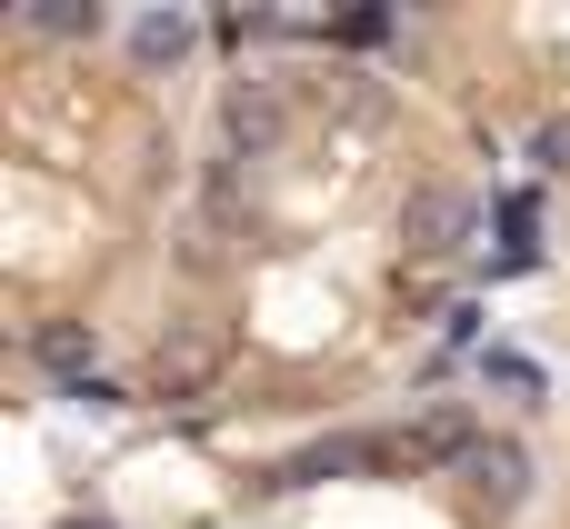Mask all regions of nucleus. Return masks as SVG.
Returning a JSON list of instances; mask_svg holds the SVG:
<instances>
[{"instance_id": "2", "label": "nucleus", "mask_w": 570, "mask_h": 529, "mask_svg": "<svg viewBox=\"0 0 570 529\" xmlns=\"http://www.w3.org/2000/svg\"><path fill=\"white\" fill-rule=\"evenodd\" d=\"M210 370H220V340L210 330H160V350H150V380L170 390V400H190V390H210Z\"/></svg>"}, {"instance_id": "4", "label": "nucleus", "mask_w": 570, "mask_h": 529, "mask_svg": "<svg viewBox=\"0 0 570 529\" xmlns=\"http://www.w3.org/2000/svg\"><path fill=\"white\" fill-rule=\"evenodd\" d=\"M220 130H230V150H250V160H271V150H281V100L240 80V90L220 100Z\"/></svg>"}, {"instance_id": "5", "label": "nucleus", "mask_w": 570, "mask_h": 529, "mask_svg": "<svg viewBox=\"0 0 570 529\" xmlns=\"http://www.w3.org/2000/svg\"><path fill=\"white\" fill-rule=\"evenodd\" d=\"M30 350H40V370H60V380H70V390H80V380H90V370H80V360H90V350H100V340H90V330H80V320H60V330H40V340H30Z\"/></svg>"}, {"instance_id": "8", "label": "nucleus", "mask_w": 570, "mask_h": 529, "mask_svg": "<svg viewBox=\"0 0 570 529\" xmlns=\"http://www.w3.org/2000/svg\"><path fill=\"white\" fill-rule=\"evenodd\" d=\"M531 160H541L551 180H570V110H551V120L531 130Z\"/></svg>"}, {"instance_id": "7", "label": "nucleus", "mask_w": 570, "mask_h": 529, "mask_svg": "<svg viewBox=\"0 0 570 529\" xmlns=\"http://www.w3.org/2000/svg\"><path fill=\"white\" fill-rule=\"evenodd\" d=\"M130 40H140V60H180V50H190V20H180V10H150Z\"/></svg>"}, {"instance_id": "6", "label": "nucleus", "mask_w": 570, "mask_h": 529, "mask_svg": "<svg viewBox=\"0 0 570 529\" xmlns=\"http://www.w3.org/2000/svg\"><path fill=\"white\" fill-rule=\"evenodd\" d=\"M100 20L110 10H80V0H40L30 10V30H50V40H100Z\"/></svg>"}, {"instance_id": "3", "label": "nucleus", "mask_w": 570, "mask_h": 529, "mask_svg": "<svg viewBox=\"0 0 570 529\" xmlns=\"http://www.w3.org/2000/svg\"><path fill=\"white\" fill-rule=\"evenodd\" d=\"M461 470H471V500H481V510H521V500H531V450H521V440H481Z\"/></svg>"}, {"instance_id": "1", "label": "nucleus", "mask_w": 570, "mask_h": 529, "mask_svg": "<svg viewBox=\"0 0 570 529\" xmlns=\"http://www.w3.org/2000/svg\"><path fill=\"white\" fill-rule=\"evenodd\" d=\"M401 230H411V250H421V260H451V250L471 240V200H461V190H441V180H421V190H411V210H401Z\"/></svg>"}]
</instances>
